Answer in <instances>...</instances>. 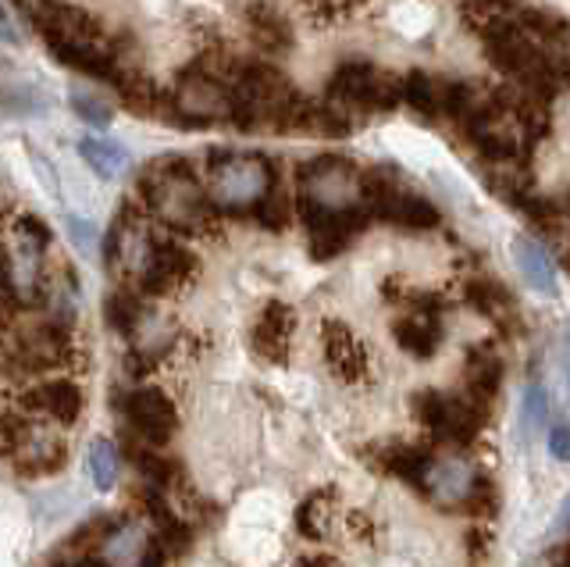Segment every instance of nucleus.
<instances>
[{"instance_id":"8","label":"nucleus","mask_w":570,"mask_h":567,"mask_svg":"<svg viewBox=\"0 0 570 567\" xmlns=\"http://www.w3.org/2000/svg\"><path fill=\"white\" fill-rule=\"evenodd\" d=\"M175 108L193 121H236V97L232 86L218 79L207 68H196L178 79L175 90Z\"/></svg>"},{"instance_id":"7","label":"nucleus","mask_w":570,"mask_h":567,"mask_svg":"<svg viewBox=\"0 0 570 567\" xmlns=\"http://www.w3.org/2000/svg\"><path fill=\"white\" fill-rule=\"evenodd\" d=\"M414 411L439 439L456 442V447H468V442L481 432V424H485V403L481 400L445 397V393H435V389L414 397Z\"/></svg>"},{"instance_id":"30","label":"nucleus","mask_w":570,"mask_h":567,"mask_svg":"<svg viewBox=\"0 0 570 567\" xmlns=\"http://www.w3.org/2000/svg\"><path fill=\"white\" fill-rule=\"evenodd\" d=\"M71 108H76V115L86 121V126H107V121H111V111L104 108L100 100H94V97H86V94H76L71 97Z\"/></svg>"},{"instance_id":"3","label":"nucleus","mask_w":570,"mask_h":567,"mask_svg":"<svg viewBox=\"0 0 570 567\" xmlns=\"http://www.w3.org/2000/svg\"><path fill=\"white\" fill-rule=\"evenodd\" d=\"M299 197L307 222L356 218L364 211V175L338 157H317L299 172Z\"/></svg>"},{"instance_id":"6","label":"nucleus","mask_w":570,"mask_h":567,"mask_svg":"<svg viewBox=\"0 0 570 567\" xmlns=\"http://www.w3.org/2000/svg\"><path fill=\"white\" fill-rule=\"evenodd\" d=\"M47 228L36 218L14 222L11 246H8V286L18 304H36L43 296V246Z\"/></svg>"},{"instance_id":"24","label":"nucleus","mask_w":570,"mask_h":567,"mask_svg":"<svg viewBox=\"0 0 570 567\" xmlns=\"http://www.w3.org/2000/svg\"><path fill=\"white\" fill-rule=\"evenodd\" d=\"M521 11V0H463V14L481 32H492L495 26L510 22Z\"/></svg>"},{"instance_id":"29","label":"nucleus","mask_w":570,"mask_h":567,"mask_svg":"<svg viewBox=\"0 0 570 567\" xmlns=\"http://www.w3.org/2000/svg\"><path fill=\"white\" fill-rule=\"evenodd\" d=\"M549 418V400H546V389L542 385H531L524 393V424L531 432H539Z\"/></svg>"},{"instance_id":"36","label":"nucleus","mask_w":570,"mask_h":567,"mask_svg":"<svg viewBox=\"0 0 570 567\" xmlns=\"http://www.w3.org/2000/svg\"><path fill=\"white\" fill-rule=\"evenodd\" d=\"M563 525L570 528V496H567V504H563Z\"/></svg>"},{"instance_id":"26","label":"nucleus","mask_w":570,"mask_h":567,"mask_svg":"<svg viewBox=\"0 0 570 567\" xmlns=\"http://www.w3.org/2000/svg\"><path fill=\"white\" fill-rule=\"evenodd\" d=\"M332 504H335V496H332V492H314L311 500L299 507L296 525H299L303 536H311V539H321V536H325V531H328Z\"/></svg>"},{"instance_id":"17","label":"nucleus","mask_w":570,"mask_h":567,"mask_svg":"<svg viewBox=\"0 0 570 567\" xmlns=\"http://www.w3.org/2000/svg\"><path fill=\"white\" fill-rule=\"evenodd\" d=\"M396 340L406 353H414V358H432L442 340L439 311L432 304H417L406 317L396 322Z\"/></svg>"},{"instance_id":"33","label":"nucleus","mask_w":570,"mask_h":567,"mask_svg":"<svg viewBox=\"0 0 570 567\" xmlns=\"http://www.w3.org/2000/svg\"><path fill=\"white\" fill-rule=\"evenodd\" d=\"M0 40H4V43H18V29H14V22L8 19L4 4H0Z\"/></svg>"},{"instance_id":"34","label":"nucleus","mask_w":570,"mask_h":567,"mask_svg":"<svg viewBox=\"0 0 570 567\" xmlns=\"http://www.w3.org/2000/svg\"><path fill=\"white\" fill-rule=\"evenodd\" d=\"M293 567H338L335 557H325V554H314V557H299Z\"/></svg>"},{"instance_id":"12","label":"nucleus","mask_w":570,"mask_h":567,"mask_svg":"<svg viewBox=\"0 0 570 567\" xmlns=\"http://www.w3.org/2000/svg\"><path fill=\"white\" fill-rule=\"evenodd\" d=\"M196 272V257L178 243H157V251L150 254L147 268L139 275V290L150 296H168L178 286H186Z\"/></svg>"},{"instance_id":"27","label":"nucleus","mask_w":570,"mask_h":567,"mask_svg":"<svg viewBox=\"0 0 570 567\" xmlns=\"http://www.w3.org/2000/svg\"><path fill=\"white\" fill-rule=\"evenodd\" d=\"M29 424L22 418H11V414H0V457H14L18 447L26 442Z\"/></svg>"},{"instance_id":"16","label":"nucleus","mask_w":570,"mask_h":567,"mask_svg":"<svg viewBox=\"0 0 570 567\" xmlns=\"http://www.w3.org/2000/svg\"><path fill=\"white\" fill-rule=\"evenodd\" d=\"M26 407L36 414H43V418H53V421H61V424H71L79 414H82V393H79V385L76 382H43V385H36L26 393Z\"/></svg>"},{"instance_id":"14","label":"nucleus","mask_w":570,"mask_h":567,"mask_svg":"<svg viewBox=\"0 0 570 567\" xmlns=\"http://www.w3.org/2000/svg\"><path fill=\"white\" fill-rule=\"evenodd\" d=\"M154 542H150V531L142 525H132V521H121V525H111L104 531V539L97 546V560L104 567H139L142 554H147Z\"/></svg>"},{"instance_id":"5","label":"nucleus","mask_w":570,"mask_h":567,"mask_svg":"<svg viewBox=\"0 0 570 567\" xmlns=\"http://www.w3.org/2000/svg\"><path fill=\"white\" fill-rule=\"evenodd\" d=\"M403 97V82L382 72V68L371 65H346L338 68L332 86H328V104L335 111H382L392 108Z\"/></svg>"},{"instance_id":"20","label":"nucleus","mask_w":570,"mask_h":567,"mask_svg":"<svg viewBox=\"0 0 570 567\" xmlns=\"http://www.w3.org/2000/svg\"><path fill=\"white\" fill-rule=\"evenodd\" d=\"M79 154L86 157V165L94 168L104 179H125L132 168V154L125 150L121 144H111V139H100V136H86L79 144Z\"/></svg>"},{"instance_id":"35","label":"nucleus","mask_w":570,"mask_h":567,"mask_svg":"<svg viewBox=\"0 0 570 567\" xmlns=\"http://www.w3.org/2000/svg\"><path fill=\"white\" fill-rule=\"evenodd\" d=\"M563 368H567V385H570V340L563 343Z\"/></svg>"},{"instance_id":"10","label":"nucleus","mask_w":570,"mask_h":567,"mask_svg":"<svg viewBox=\"0 0 570 567\" xmlns=\"http://www.w3.org/2000/svg\"><path fill=\"white\" fill-rule=\"evenodd\" d=\"M154 251H157V239L150 236L147 218L136 215L132 207H125L118 215L111 246H107V261H111V268L139 286V275H142V268H147Z\"/></svg>"},{"instance_id":"31","label":"nucleus","mask_w":570,"mask_h":567,"mask_svg":"<svg viewBox=\"0 0 570 567\" xmlns=\"http://www.w3.org/2000/svg\"><path fill=\"white\" fill-rule=\"evenodd\" d=\"M65 228H68L71 243H76L82 254H94V251H97V228L89 225L86 218H79V215H68V218H65Z\"/></svg>"},{"instance_id":"19","label":"nucleus","mask_w":570,"mask_h":567,"mask_svg":"<svg viewBox=\"0 0 570 567\" xmlns=\"http://www.w3.org/2000/svg\"><path fill=\"white\" fill-rule=\"evenodd\" d=\"M513 261H517V268H521V275H524L539 293H546V296L557 293V268H552L549 254H546L534 239L517 236V239H513Z\"/></svg>"},{"instance_id":"25","label":"nucleus","mask_w":570,"mask_h":567,"mask_svg":"<svg viewBox=\"0 0 570 567\" xmlns=\"http://www.w3.org/2000/svg\"><path fill=\"white\" fill-rule=\"evenodd\" d=\"M132 460H136L139 475L147 478V482H150L154 489H168V486H175L178 465H175L171 457H165V453H154V450H150V442H147L142 450H132Z\"/></svg>"},{"instance_id":"28","label":"nucleus","mask_w":570,"mask_h":567,"mask_svg":"<svg viewBox=\"0 0 570 567\" xmlns=\"http://www.w3.org/2000/svg\"><path fill=\"white\" fill-rule=\"evenodd\" d=\"M303 4H307V11L317 14V19L338 22V19H346V14H353L356 8H361L364 0H303Z\"/></svg>"},{"instance_id":"13","label":"nucleus","mask_w":570,"mask_h":567,"mask_svg":"<svg viewBox=\"0 0 570 567\" xmlns=\"http://www.w3.org/2000/svg\"><path fill=\"white\" fill-rule=\"evenodd\" d=\"M293 329H296V317L285 304H267L254 325V350L261 353L264 361L272 364H285L289 358V346H293Z\"/></svg>"},{"instance_id":"18","label":"nucleus","mask_w":570,"mask_h":567,"mask_svg":"<svg viewBox=\"0 0 570 567\" xmlns=\"http://www.w3.org/2000/svg\"><path fill=\"white\" fill-rule=\"evenodd\" d=\"M18 471L29 475V478H40V475H53L65 468V447L61 439H53L47 432H26V442L18 447Z\"/></svg>"},{"instance_id":"15","label":"nucleus","mask_w":570,"mask_h":567,"mask_svg":"<svg viewBox=\"0 0 570 567\" xmlns=\"http://www.w3.org/2000/svg\"><path fill=\"white\" fill-rule=\"evenodd\" d=\"M325 358H328V368L343 382L364 379V371H367V350L343 322L325 325Z\"/></svg>"},{"instance_id":"21","label":"nucleus","mask_w":570,"mask_h":567,"mask_svg":"<svg viewBox=\"0 0 570 567\" xmlns=\"http://www.w3.org/2000/svg\"><path fill=\"white\" fill-rule=\"evenodd\" d=\"M246 29H249V37H254V43H261L267 50H285L293 40V29L285 22V14L272 4H249Z\"/></svg>"},{"instance_id":"32","label":"nucleus","mask_w":570,"mask_h":567,"mask_svg":"<svg viewBox=\"0 0 570 567\" xmlns=\"http://www.w3.org/2000/svg\"><path fill=\"white\" fill-rule=\"evenodd\" d=\"M549 453L557 460H570V421H560L549 429Z\"/></svg>"},{"instance_id":"2","label":"nucleus","mask_w":570,"mask_h":567,"mask_svg":"<svg viewBox=\"0 0 570 567\" xmlns=\"http://www.w3.org/2000/svg\"><path fill=\"white\" fill-rule=\"evenodd\" d=\"M142 197H147V207L154 215L171 225L183 228V233H200L210 215V201L207 189H200V183L193 179V172L178 162H165L154 165L147 175H142Z\"/></svg>"},{"instance_id":"22","label":"nucleus","mask_w":570,"mask_h":567,"mask_svg":"<svg viewBox=\"0 0 570 567\" xmlns=\"http://www.w3.org/2000/svg\"><path fill=\"white\" fill-rule=\"evenodd\" d=\"M499 382H503V361L495 358L492 350H474L468 358V385H471V397L481 400L489 407V400L495 397Z\"/></svg>"},{"instance_id":"23","label":"nucleus","mask_w":570,"mask_h":567,"mask_svg":"<svg viewBox=\"0 0 570 567\" xmlns=\"http://www.w3.org/2000/svg\"><path fill=\"white\" fill-rule=\"evenodd\" d=\"M86 475L100 492H107L118 482V450L111 439H94L86 450Z\"/></svg>"},{"instance_id":"9","label":"nucleus","mask_w":570,"mask_h":567,"mask_svg":"<svg viewBox=\"0 0 570 567\" xmlns=\"http://www.w3.org/2000/svg\"><path fill=\"white\" fill-rule=\"evenodd\" d=\"M414 486L428 496V500H435L439 507H463V504H474V492L481 482H478V475L468 460L428 457Z\"/></svg>"},{"instance_id":"11","label":"nucleus","mask_w":570,"mask_h":567,"mask_svg":"<svg viewBox=\"0 0 570 567\" xmlns=\"http://www.w3.org/2000/svg\"><path fill=\"white\" fill-rule=\"evenodd\" d=\"M125 418H129L132 432L142 442H150V447H165L178 429L175 403L160 393V389H150V385L125 397Z\"/></svg>"},{"instance_id":"4","label":"nucleus","mask_w":570,"mask_h":567,"mask_svg":"<svg viewBox=\"0 0 570 567\" xmlns=\"http://www.w3.org/2000/svg\"><path fill=\"white\" fill-rule=\"evenodd\" d=\"M272 193V168L257 154H228L207 172V201L222 211H249Z\"/></svg>"},{"instance_id":"1","label":"nucleus","mask_w":570,"mask_h":567,"mask_svg":"<svg viewBox=\"0 0 570 567\" xmlns=\"http://www.w3.org/2000/svg\"><path fill=\"white\" fill-rule=\"evenodd\" d=\"M50 50L58 55L65 65L79 68L89 76H115L118 72V50L115 40L94 22V14H86L79 8H58L47 14V22L40 26Z\"/></svg>"}]
</instances>
